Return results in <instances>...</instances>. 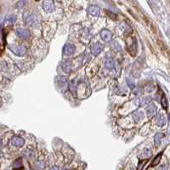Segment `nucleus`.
Listing matches in <instances>:
<instances>
[{"label": "nucleus", "mask_w": 170, "mask_h": 170, "mask_svg": "<svg viewBox=\"0 0 170 170\" xmlns=\"http://www.w3.org/2000/svg\"><path fill=\"white\" fill-rule=\"evenodd\" d=\"M9 49L16 56H23L26 53V49L19 44H9L8 46Z\"/></svg>", "instance_id": "1"}, {"label": "nucleus", "mask_w": 170, "mask_h": 170, "mask_svg": "<svg viewBox=\"0 0 170 170\" xmlns=\"http://www.w3.org/2000/svg\"><path fill=\"white\" fill-rule=\"evenodd\" d=\"M127 47L129 54L134 56L137 53V47H138L136 39L134 38H129V39H127Z\"/></svg>", "instance_id": "2"}, {"label": "nucleus", "mask_w": 170, "mask_h": 170, "mask_svg": "<svg viewBox=\"0 0 170 170\" xmlns=\"http://www.w3.org/2000/svg\"><path fill=\"white\" fill-rule=\"evenodd\" d=\"M75 46L71 43H66L63 47V54L66 56H72L75 53Z\"/></svg>", "instance_id": "3"}, {"label": "nucleus", "mask_w": 170, "mask_h": 170, "mask_svg": "<svg viewBox=\"0 0 170 170\" xmlns=\"http://www.w3.org/2000/svg\"><path fill=\"white\" fill-rule=\"evenodd\" d=\"M157 44L162 51V53L170 60V49L168 48V46L162 41V40H157Z\"/></svg>", "instance_id": "4"}, {"label": "nucleus", "mask_w": 170, "mask_h": 170, "mask_svg": "<svg viewBox=\"0 0 170 170\" xmlns=\"http://www.w3.org/2000/svg\"><path fill=\"white\" fill-rule=\"evenodd\" d=\"M43 9L45 12H52L55 9V3L51 0H46L43 2Z\"/></svg>", "instance_id": "5"}, {"label": "nucleus", "mask_w": 170, "mask_h": 170, "mask_svg": "<svg viewBox=\"0 0 170 170\" xmlns=\"http://www.w3.org/2000/svg\"><path fill=\"white\" fill-rule=\"evenodd\" d=\"M16 35L23 40H27L28 38H30L29 31L27 29H25V28H18L16 30Z\"/></svg>", "instance_id": "6"}, {"label": "nucleus", "mask_w": 170, "mask_h": 170, "mask_svg": "<svg viewBox=\"0 0 170 170\" xmlns=\"http://www.w3.org/2000/svg\"><path fill=\"white\" fill-rule=\"evenodd\" d=\"M24 20H25V22H26L27 25H29V26H33V25H35V23H36V17H35L33 14L28 13V12H26V13L24 14Z\"/></svg>", "instance_id": "7"}, {"label": "nucleus", "mask_w": 170, "mask_h": 170, "mask_svg": "<svg viewBox=\"0 0 170 170\" xmlns=\"http://www.w3.org/2000/svg\"><path fill=\"white\" fill-rule=\"evenodd\" d=\"M100 37L102 38V40H104L105 42H111L112 38V33L111 31L107 29H103L100 32Z\"/></svg>", "instance_id": "8"}, {"label": "nucleus", "mask_w": 170, "mask_h": 170, "mask_svg": "<svg viewBox=\"0 0 170 170\" xmlns=\"http://www.w3.org/2000/svg\"><path fill=\"white\" fill-rule=\"evenodd\" d=\"M57 83H58L59 88L61 90L65 91L67 89L68 83H67V78L66 77H59L58 80H57Z\"/></svg>", "instance_id": "9"}, {"label": "nucleus", "mask_w": 170, "mask_h": 170, "mask_svg": "<svg viewBox=\"0 0 170 170\" xmlns=\"http://www.w3.org/2000/svg\"><path fill=\"white\" fill-rule=\"evenodd\" d=\"M103 49V46L100 43H95L91 46V52L94 56H98Z\"/></svg>", "instance_id": "10"}, {"label": "nucleus", "mask_w": 170, "mask_h": 170, "mask_svg": "<svg viewBox=\"0 0 170 170\" xmlns=\"http://www.w3.org/2000/svg\"><path fill=\"white\" fill-rule=\"evenodd\" d=\"M13 146H16V147H22L25 144V140L24 139H22L21 137H19V136H15L12 138V140H11Z\"/></svg>", "instance_id": "11"}, {"label": "nucleus", "mask_w": 170, "mask_h": 170, "mask_svg": "<svg viewBox=\"0 0 170 170\" xmlns=\"http://www.w3.org/2000/svg\"><path fill=\"white\" fill-rule=\"evenodd\" d=\"M100 8L97 6V5H89V8H88V13L90 15V16H98L100 15Z\"/></svg>", "instance_id": "12"}, {"label": "nucleus", "mask_w": 170, "mask_h": 170, "mask_svg": "<svg viewBox=\"0 0 170 170\" xmlns=\"http://www.w3.org/2000/svg\"><path fill=\"white\" fill-rule=\"evenodd\" d=\"M156 123L159 127H163L166 123V119L163 114H158L156 118Z\"/></svg>", "instance_id": "13"}, {"label": "nucleus", "mask_w": 170, "mask_h": 170, "mask_svg": "<svg viewBox=\"0 0 170 170\" xmlns=\"http://www.w3.org/2000/svg\"><path fill=\"white\" fill-rule=\"evenodd\" d=\"M156 112H157L156 107V106L153 105V104L151 105V106L147 108V110H146V114H147V116H148L149 117H152V116H156Z\"/></svg>", "instance_id": "14"}, {"label": "nucleus", "mask_w": 170, "mask_h": 170, "mask_svg": "<svg viewBox=\"0 0 170 170\" xmlns=\"http://www.w3.org/2000/svg\"><path fill=\"white\" fill-rule=\"evenodd\" d=\"M61 69L66 72V73H69L71 72V62L68 61V60H65L61 63Z\"/></svg>", "instance_id": "15"}, {"label": "nucleus", "mask_w": 170, "mask_h": 170, "mask_svg": "<svg viewBox=\"0 0 170 170\" xmlns=\"http://www.w3.org/2000/svg\"><path fill=\"white\" fill-rule=\"evenodd\" d=\"M163 137V133H156L155 134V137H154V143H155V146L156 147H158L162 142V139Z\"/></svg>", "instance_id": "16"}, {"label": "nucleus", "mask_w": 170, "mask_h": 170, "mask_svg": "<svg viewBox=\"0 0 170 170\" xmlns=\"http://www.w3.org/2000/svg\"><path fill=\"white\" fill-rule=\"evenodd\" d=\"M133 118L134 122L138 123L143 118V113L140 111H135L133 112Z\"/></svg>", "instance_id": "17"}, {"label": "nucleus", "mask_w": 170, "mask_h": 170, "mask_svg": "<svg viewBox=\"0 0 170 170\" xmlns=\"http://www.w3.org/2000/svg\"><path fill=\"white\" fill-rule=\"evenodd\" d=\"M106 66L109 69V70H112L114 68V60L111 57H107L106 59Z\"/></svg>", "instance_id": "18"}, {"label": "nucleus", "mask_w": 170, "mask_h": 170, "mask_svg": "<svg viewBox=\"0 0 170 170\" xmlns=\"http://www.w3.org/2000/svg\"><path fill=\"white\" fill-rule=\"evenodd\" d=\"M162 155H163V152H160V153H158V154L155 156V158H154V160L152 161V163H151V166H152V167L156 166V165L160 163L161 158H162Z\"/></svg>", "instance_id": "19"}, {"label": "nucleus", "mask_w": 170, "mask_h": 170, "mask_svg": "<svg viewBox=\"0 0 170 170\" xmlns=\"http://www.w3.org/2000/svg\"><path fill=\"white\" fill-rule=\"evenodd\" d=\"M161 104H162V106L163 107V109L167 110L168 107H169V102H168V99L166 97L165 95H163L162 98H161Z\"/></svg>", "instance_id": "20"}, {"label": "nucleus", "mask_w": 170, "mask_h": 170, "mask_svg": "<svg viewBox=\"0 0 170 170\" xmlns=\"http://www.w3.org/2000/svg\"><path fill=\"white\" fill-rule=\"evenodd\" d=\"M148 162V159H143L140 160L138 163V167H137V170H143L145 165L146 164V163Z\"/></svg>", "instance_id": "21"}, {"label": "nucleus", "mask_w": 170, "mask_h": 170, "mask_svg": "<svg viewBox=\"0 0 170 170\" xmlns=\"http://www.w3.org/2000/svg\"><path fill=\"white\" fill-rule=\"evenodd\" d=\"M152 152L150 149H145L143 150L142 153L140 154V156H143V157H146V158H149L151 156Z\"/></svg>", "instance_id": "22"}, {"label": "nucleus", "mask_w": 170, "mask_h": 170, "mask_svg": "<svg viewBox=\"0 0 170 170\" xmlns=\"http://www.w3.org/2000/svg\"><path fill=\"white\" fill-rule=\"evenodd\" d=\"M14 167L16 168V169H20V168L22 167V160H21V158L17 159V160L15 162V163H14Z\"/></svg>", "instance_id": "23"}, {"label": "nucleus", "mask_w": 170, "mask_h": 170, "mask_svg": "<svg viewBox=\"0 0 170 170\" xmlns=\"http://www.w3.org/2000/svg\"><path fill=\"white\" fill-rule=\"evenodd\" d=\"M112 49L115 51H119L121 49V46L119 45V43L117 42H113L112 43Z\"/></svg>", "instance_id": "24"}, {"label": "nucleus", "mask_w": 170, "mask_h": 170, "mask_svg": "<svg viewBox=\"0 0 170 170\" xmlns=\"http://www.w3.org/2000/svg\"><path fill=\"white\" fill-rule=\"evenodd\" d=\"M6 20H7L8 22H10V23H14V22L16 20V16H14V15H10V16H7Z\"/></svg>", "instance_id": "25"}, {"label": "nucleus", "mask_w": 170, "mask_h": 170, "mask_svg": "<svg viewBox=\"0 0 170 170\" xmlns=\"http://www.w3.org/2000/svg\"><path fill=\"white\" fill-rule=\"evenodd\" d=\"M35 166H36V168L38 169H43V168L45 167L44 163L42 162V161H38V162H37V163L35 164Z\"/></svg>", "instance_id": "26"}, {"label": "nucleus", "mask_w": 170, "mask_h": 170, "mask_svg": "<svg viewBox=\"0 0 170 170\" xmlns=\"http://www.w3.org/2000/svg\"><path fill=\"white\" fill-rule=\"evenodd\" d=\"M106 13H107V15H108V16H109L110 18H112V20L116 19V16L114 13L111 12V11H108V10H106Z\"/></svg>", "instance_id": "27"}, {"label": "nucleus", "mask_w": 170, "mask_h": 170, "mask_svg": "<svg viewBox=\"0 0 170 170\" xmlns=\"http://www.w3.org/2000/svg\"><path fill=\"white\" fill-rule=\"evenodd\" d=\"M25 155H26V157H33V151H31L30 150H26V151H25Z\"/></svg>", "instance_id": "28"}, {"label": "nucleus", "mask_w": 170, "mask_h": 170, "mask_svg": "<svg viewBox=\"0 0 170 170\" xmlns=\"http://www.w3.org/2000/svg\"><path fill=\"white\" fill-rule=\"evenodd\" d=\"M158 170H168V167L166 165H162L158 168Z\"/></svg>", "instance_id": "29"}, {"label": "nucleus", "mask_w": 170, "mask_h": 170, "mask_svg": "<svg viewBox=\"0 0 170 170\" xmlns=\"http://www.w3.org/2000/svg\"><path fill=\"white\" fill-rule=\"evenodd\" d=\"M49 170H59V168L57 166H53L49 169Z\"/></svg>", "instance_id": "30"}, {"label": "nucleus", "mask_w": 170, "mask_h": 170, "mask_svg": "<svg viewBox=\"0 0 170 170\" xmlns=\"http://www.w3.org/2000/svg\"><path fill=\"white\" fill-rule=\"evenodd\" d=\"M2 146V139L0 138V147Z\"/></svg>", "instance_id": "31"}, {"label": "nucleus", "mask_w": 170, "mask_h": 170, "mask_svg": "<svg viewBox=\"0 0 170 170\" xmlns=\"http://www.w3.org/2000/svg\"><path fill=\"white\" fill-rule=\"evenodd\" d=\"M2 156H3V154H2V152H1V151H0V158H1V157H2Z\"/></svg>", "instance_id": "32"}, {"label": "nucleus", "mask_w": 170, "mask_h": 170, "mask_svg": "<svg viewBox=\"0 0 170 170\" xmlns=\"http://www.w3.org/2000/svg\"><path fill=\"white\" fill-rule=\"evenodd\" d=\"M63 170H68V169H63Z\"/></svg>", "instance_id": "33"}, {"label": "nucleus", "mask_w": 170, "mask_h": 170, "mask_svg": "<svg viewBox=\"0 0 170 170\" xmlns=\"http://www.w3.org/2000/svg\"><path fill=\"white\" fill-rule=\"evenodd\" d=\"M0 27H1V26H0Z\"/></svg>", "instance_id": "34"}]
</instances>
